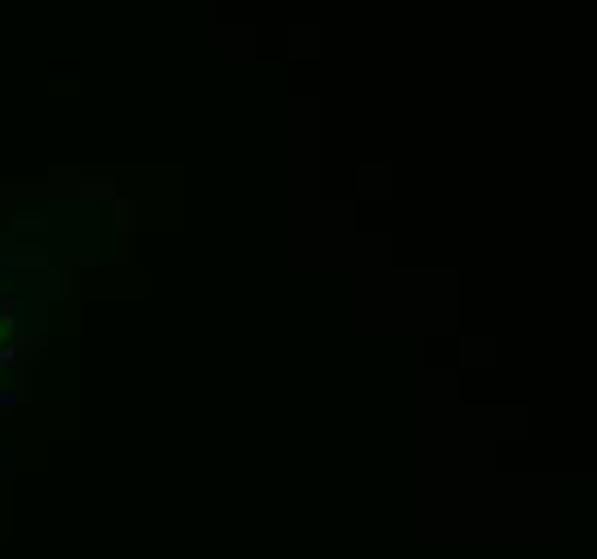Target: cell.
<instances>
[{"mask_svg":"<svg viewBox=\"0 0 597 559\" xmlns=\"http://www.w3.org/2000/svg\"><path fill=\"white\" fill-rule=\"evenodd\" d=\"M26 348H39V344H5V348H0V370H9V366H18V357L26 353Z\"/></svg>","mask_w":597,"mask_h":559,"instance_id":"obj_1","label":"cell"},{"mask_svg":"<svg viewBox=\"0 0 597 559\" xmlns=\"http://www.w3.org/2000/svg\"><path fill=\"white\" fill-rule=\"evenodd\" d=\"M0 323H18V301L0 297Z\"/></svg>","mask_w":597,"mask_h":559,"instance_id":"obj_2","label":"cell"}]
</instances>
